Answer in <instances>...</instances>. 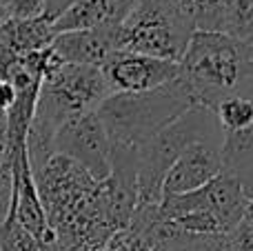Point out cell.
Masks as SVG:
<instances>
[{"label": "cell", "mask_w": 253, "mask_h": 251, "mask_svg": "<svg viewBox=\"0 0 253 251\" xmlns=\"http://www.w3.org/2000/svg\"><path fill=\"white\" fill-rule=\"evenodd\" d=\"M191 107L196 102L180 78L151 91L109 93L96 107V116L111 145V178L135 189L140 149Z\"/></svg>", "instance_id": "obj_1"}, {"label": "cell", "mask_w": 253, "mask_h": 251, "mask_svg": "<svg viewBox=\"0 0 253 251\" xmlns=\"http://www.w3.org/2000/svg\"><path fill=\"white\" fill-rule=\"evenodd\" d=\"M100 67L58 62L44 74L36 98V109L27 131V156L31 171L53 156L51 142L58 127L69 118L96 111L109 96Z\"/></svg>", "instance_id": "obj_2"}, {"label": "cell", "mask_w": 253, "mask_h": 251, "mask_svg": "<svg viewBox=\"0 0 253 251\" xmlns=\"http://www.w3.org/2000/svg\"><path fill=\"white\" fill-rule=\"evenodd\" d=\"M245 44L222 31H193L178 60V78L196 107H213L249 80Z\"/></svg>", "instance_id": "obj_3"}, {"label": "cell", "mask_w": 253, "mask_h": 251, "mask_svg": "<svg viewBox=\"0 0 253 251\" xmlns=\"http://www.w3.org/2000/svg\"><path fill=\"white\" fill-rule=\"evenodd\" d=\"M253 200L242 182L220 171L205 187L180 196H165L156 218L165 227L187 236H227L245 218Z\"/></svg>", "instance_id": "obj_4"}, {"label": "cell", "mask_w": 253, "mask_h": 251, "mask_svg": "<svg viewBox=\"0 0 253 251\" xmlns=\"http://www.w3.org/2000/svg\"><path fill=\"white\" fill-rule=\"evenodd\" d=\"M198 140H222L215 114L207 107H191L162 127L138 154V173H135V191L138 207H158L162 198V180H165L173 160Z\"/></svg>", "instance_id": "obj_5"}, {"label": "cell", "mask_w": 253, "mask_h": 251, "mask_svg": "<svg viewBox=\"0 0 253 251\" xmlns=\"http://www.w3.org/2000/svg\"><path fill=\"white\" fill-rule=\"evenodd\" d=\"M193 31L184 0H138L120 25V51L178 62Z\"/></svg>", "instance_id": "obj_6"}, {"label": "cell", "mask_w": 253, "mask_h": 251, "mask_svg": "<svg viewBox=\"0 0 253 251\" xmlns=\"http://www.w3.org/2000/svg\"><path fill=\"white\" fill-rule=\"evenodd\" d=\"M53 154H60L87 169L96 180L111 176V145L96 111L69 118L58 127L51 142Z\"/></svg>", "instance_id": "obj_7"}, {"label": "cell", "mask_w": 253, "mask_h": 251, "mask_svg": "<svg viewBox=\"0 0 253 251\" xmlns=\"http://www.w3.org/2000/svg\"><path fill=\"white\" fill-rule=\"evenodd\" d=\"M111 93L151 91L178 78V62L133 51H116L100 65Z\"/></svg>", "instance_id": "obj_8"}, {"label": "cell", "mask_w": 253, "mask_h": 251, "mask_svg": "<svg viewBox=\"0 0 253 251\" xmlns=\"http://www.w3.org/2000/svg\"><path fill=\"white\" fill-rule=\"evenodd\" d=\"M222 140H198L189 145L162 180V198L196 191L222 171ZM160 198V200H162Z\"/></svg>", "instance_id": "obj_9"}, {"label": "cell", "mask_w": 253, "mask_h": 251, "mask_svg": "<svg viewBox=\"0 0 253 251\" xmlns=\"http://www.w3.org/2000/svg\"><path fill=\"white\" fill-rule=\"evenodd\" d=\"M51 51L65 65L100 67L111 53L120 51V27L62 31L53 36Z\"/></svg>", "instance_id": "obj_10"}, {"label": "cell", "mask_w": 253, "mask_h": 251, "mask_svg": "<svg viewBox=\"0 0 253 251\" xmlns=\"http://www.w3.org/2000/svg\"><path fill=\"white\" fill-rule=\"evenodd\" d=\"M53 36V20L47 16L25 20L7 18L0 22V78H4L18 60L47 49Z\"/></svg>", "instance_id": "obj_11"}, {"label": "cell", "mask_w": 253, "mask_h": 251, "mask_svg": "<svg viewBox=\"0 0 253 251\" xmlns=\"http://www.w3.org/2000/svg\"><path fill=\"white\" fill-rule=\"evenodd\" d=\"M138 0H76L53 20V34L120 27Z\"/></svg>", "instance_id": "obj_12"}, {"label": "cell", "mask_w": 253, "mask_h": 251, "mask_svg": "<svg viewBox=\"0 0 253 251\" xmlns=\"http://www.w3.org/2000/svg\"><path fill=\"white\" fill-rule=\"evenodd\" d=\"M222 171L236 176L253 200V125L242 131L222 133Z\"/></svg>", "instance_id": "obj_13"}, {"label": "cell", "mask_w": 253, "mask_h": 251, "mask_svg": "<svg viewBox=\"0 0 253 251\" xmlns=\"http://www.w3.org/2000/svg\"><path fill=\"white\" fill-rule=\"evenodd\" d=\"M251 83V78L242 84L238 91L224 96L218 105L213 107L215 120L222 133H233L242 131V129L253 125V89L247 91V84Z\"/></svg>", "instance_id": "obj_14"}, {"label": "cell", "mask_w": 253, "mask_h": 251, "mask_svg": "<svg viewBox=\"0 0 253 251\" xmlns=\"http://www.w3.org/2000/svg\"><path fill=\"white\" fill-rule=\"evenodd\" d=\"M218 31L247 42L253 36V0H222Z\"/></svg>", "instance_id": "obj_15"}, {"label": "cell", "mask_w": 253, "mask_h": 251, "mask_svg": "<svg viewBox=\"0 0 253 251\" xmlns=\"http://www.w3.org/2000/svg\"><path fill=\"white\" fill-rule=\"evenodd\" d=\"M0 251H40V247L11 216H4L0 222Z\"/></svg>", "instance_id": "obj_16"}, {"label": "cell", "mask_w": 253, "mask_h": 251, "mask_svg": "<svg viewBox=\"0 0 253 251\" xmlns=\"http://www.w3.org/2000/svg\"><path fill=\"white\" fill-rule=\"evenodd\" d=\"M184 4L196 22V31H218L222 0H184Z\"/></svg>", "instance_id": "obj_17"}, {"label": "cell", "mask_w": 253, "mask_h": 251, "mask_svg": "<svg viewBox=\"0 0 253 251\" xmlns=\"http://www.w3.org/2000/svg\"><path fill=\"white\" fill-rule=\"evenodd\" d=\"M44 2L47 0H2L7 18H18V20L44 16Z\"/></svg>", "instance_id": "obj_18"}, {"label": "cell", "mask_w": 253, "mask_h": 251, "mask_svg": "<svg viewBox=\"0 0 253 251\" xmlns=\"http://www.w3.org/2000/svg\"><path fill=\"white\" fill-rule=\"evenodd\" d=\"M16 100V91L13 87L7 83V80H0V114H7L9 107Z\"/></svg>", "instance_id": "obj_19"}, {"label": "cell", "mask_w": 253, "mask_h": 251, "mask_svg": "<svg viewBox=\"0 0 253 251\" xmlns=\"http://www.w3.org/2000/svg\"><path fill=\"white\" fill-rule=\"evenodd\" d=\"M74 2L76 0H47V2H44V16H47L49 20H56V18Z\"/></svg>", "instance_id": "obj_20"}, {"label": "cell", "mask_w": 253, "mask_h": 251, "mask_svg": "<svg viewBox=\"0 0 253 251\" xmlns=\"http://www.w3.org/2000/svg\"><path fill=\"white\" fill-rule=\"evenodd\" d=\"M245 44V49H247V53H249V58H253V36L249 40H247V42H242Z\"/></svg>", "instance_id": "obj_21"}, {"label": "cell", "mask_w": 253, "mask_h": 251, "mask_svg": "<svg viewBox=\"0 0 253 251\" xmlns=\"http://www.w3.org/2000/svg\"><path fill=\"white\" fill-rule=\"evenodd\" d=\"M247 76L253 80V58H249V62H247Z\"/></svg>", "instance_id": "obj_22"}, {"label": "cell", "mask_w": 253, "mask_h": 251, "mask_svg": "<svg viewBox=\"0 0 253 251\" xmlns=\"http://www.w3.org/2000/svg\"><path fill=\"white\" fill-rule=\"evenodd\" d=\"M4 20H7V11H4V4L0 0V22H4Z\"/></svg>", "instance_id": "obj_23"}, {"label": "cell", "mask_w": 253, "mask_h": 251, "mask_svg": "<svg viewBox=\"0 0 253 251\" xmlns=\"http://www.w3.org/2000/svg\"><path fill=\"white\" fill-rule=\"evenodd\" d=\"M224 251H231V247H229V240H227V249H224Z\"/></svg>", "instance_id": "obj_24"}]
</instances>
